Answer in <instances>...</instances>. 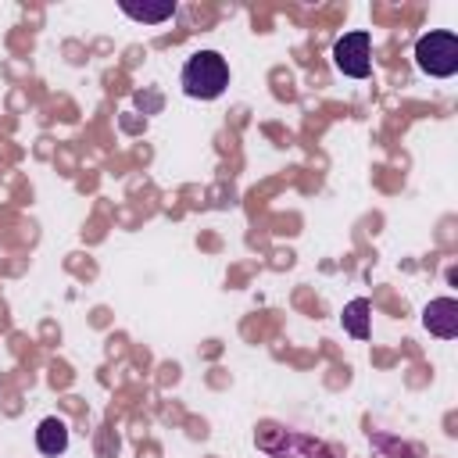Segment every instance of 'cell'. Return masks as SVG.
<instances>
[{
  "label": "cell",
  "instance_id": "cell-1",
  "mask_svg": "<svg viewBox=\"0 0 458 458\" xmlns=\"http://www.w3.org/2000/svg\"><path fill=\"white\" fill-rule=\"evenodd\" d=\"M229 86V64L218 50H197L182 64V89L193 100H215Z\"/></svg>",
  "mask_w": 458,
  "mask_h": 458
},
{
  "label": "cell",
  "instance_id": "cell-2",
  "mask_svg": "<svg viewBox=\"0 0 458 458\" xmlns=\"http://www.w3.org/2000/svg\"><path fill=\"white\" fill-rule=\"evenodd\" d=\"M415 64L433 79H451L458 72V36L447 29H433L415 39Z\"/></svg>",
  "mask_w": 458,
  "mask_h": 458
},
{
  "label": "cell",
  "instance_id": "cell-3",
  "mask_svg": "<svg viewBox=\"0 0 458 458\" xmlns=\"http://www.w3.org/2000/svg\"><path fill=\"white\" fill-rule=\"evenodd\" d=\"M333 64L347 79H369L372 72V36L369 32H344L333 43Z\"/></svg>",
  "mask_w": 458,
  "mask_h": 458
},
{
  "label": "cell",
  "instance_id": "cell-4",
  "mask_svg": "<svg viewBox=\"0 0 458 458\" xmlns=\"http://www.w3.org/2000/svg\"><path fill=\"white\" fill-rule=\"evenodd\" d=\"M422 326L440 336V340H454L458 336V301L454 297H437L426 304L422 311Z\"/></svg>",
  "mask_w": 458,
  "mask_h": 458
},
{
  "label": "cell",
  "instance_id": "cell-5",
  "mask_svg": "<svg viewBox=\"0 0 458 458\" xmlns=\"http://www.w3.org/2000/svg\"><path fill=\"white\" fill-rule=\"evenodd\" d=\"M36 447H39L47 458L64 454V451H68V426H64V419L47 415V419L36 426Z\"/></svg>",
  "mask_w": 458,
  "mask_h": 458
},
{
  "label": "cell",
  "instance_id": "cell-6",
  "mask_svg": "<svg viewBox=\"0 0 458 458\" xmlns=\"http://www.w3.org/2000/svg\"><path fill=\"white\" fill-rule=\"evenodd\" d=\"M369 301L365 297H354L347 308H344V329L354 336V340H369Z\"/></svg>",
  "mask_w": 458,
  "mask_h": 458
},
{
  "label": "cell",
  "instance_id": "cell-7",
  "mask_svg": "<svg viewBox=\"0 0 458 458\" xmlns=\"http://www.w3.org/2000/svg\"><path fill=\"white\" fill-rule=\"evenodd\" d=\"M122 11H125L129 18H136V21H150V25H157V21H165V18H172V14H175V4H168V0H165V4H154V7H150V4L136 7V4H129V0H125V4H122Z\"/></svg>",
  "mask_w": 458,
  "mask_h": 458
}]
</instances>
